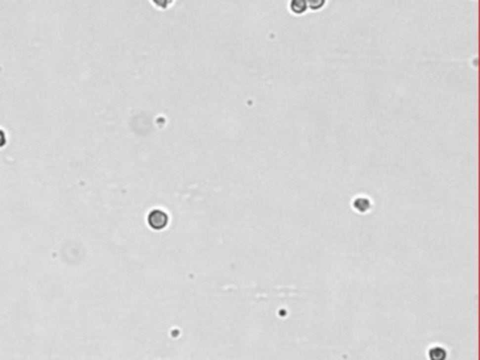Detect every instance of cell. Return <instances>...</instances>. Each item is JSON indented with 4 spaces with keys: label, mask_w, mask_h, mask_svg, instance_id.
Listing matches in <instances>:
<instances>
[{
    "label": "cell",
    "mask_w": 480,
    "mask_h": 360,
    "mask_svg": "<svg viewBox=\"0 0 480 360\" xmlns=\"http://www.w3.org/2000/svg\"><path fill=\"white\" fill-rule=\"evenodd\" d=\"M167 221H168V217H167V214H165L164 211L157 210V211L151 212V215H149V222H151V225H152L154 228H162V227H165V225H167Z\"/></svg>",
    "instance_id": "cell-1"
},
{
    "label": "cell",
    "mask_w": 480,
    "mask_h": 360,
    "mask_svg": "<svg viewBox=\"0 0 480 360\" xmlns=\"http://www.w3.org/2000/svg\"><path fill=\"white\" fill-rule=\"evenodd\" d=\"M290 10L295 14H303L305 10H307L305 0H290Z\"/></svg>",
    "instance_id": "cell-2"
},
{
    "label": "cell",
    "mask_w": 480,
    "mask_h": 360,
    "mask_svg": "<svg viewBox=\"0 0 480 360\" xmlns=\"http://www.w3.org/2000/svg\"><path fill=\"white\" fill-rule=\"evenodd\" d=\"M305 3H307V9L317 11V10L323 9L324 4H325V0H305Z\"/></svg>",
    "instance_id": "cell-3"
},
{
    "label": "cell",
    "mask_w": 480,
    "mask_h": 360,
    "mask_svg": "<svg viewBox=\"0 0 480 360\" xmlns=\"http://www.w3.org/2000/svg\"><path fill=\"white\" fill-rule=\"evenodd\" d=\"M355 207L359 208L360 211H365V210L369 208V200H366V199H358L355 201Z\"/></svg>",
    "instance_id": "cell-4"
},
{
    "label": "cell",
    "mask_w": 480,
    "mask_h": 360,
    "mask_svg": "<svg viewBox=\"0 0 480 360\" xmlns=\"http://www.w3.org/2000/svg\"><path fill=\"white\" fill-rule=\"evenodd\" d=\"M152 1H154V4L157 7H159V9H167L171 0H152Z\"/></svg>",
    "instance_id": "cell-5"
},
{
    "label": "cell",
    "mask_w": 480,
    "mask_h": 360,
    "mask_svg": "<svg viewBox=\"0 0 480 360\" xmlns=\"http://www.w3.org/2000/svg\"><path fill=\"white\" fill-rule=\"evenodd\" d=\"M4 144H6V134L3 129H0V148H3Z\"/></svg>",
    "instance_id": "cell-6"
}]
</instances>
